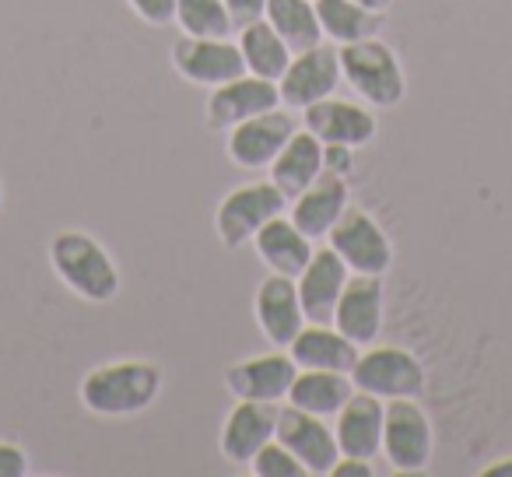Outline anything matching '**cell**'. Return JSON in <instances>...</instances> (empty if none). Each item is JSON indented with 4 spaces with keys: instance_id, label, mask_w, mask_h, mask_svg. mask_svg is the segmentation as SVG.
Masks as SVG:
<instances>
[{
    "instance_id": "15",
    "label": "cell",
    "mask_w": 512,
    "mask_h": 477,
    "mask_svg": "<svg viewBox=\"0 0 512 477\" xmlns=\"http://www.w3.org/2000/svg\"><path fill=\"white\" fill-rule=\"evenodd\" d=\"M295 376H299V365L292 362V355L285 348H278V351H267V355H253L235 362L225 372V390L235 400L281 404V400H288Z\"/></svg>"
},
{
    "instance_id": "10",
    "label": "cell",
    "mask_w": 512,
    "mask_h": 477,
    "mask_svg": "<svg viewBox=\"0 0 512 477\" xmlns=\"http://www.w3.org/2000/svg\"><path fill=\"white\" fill-rule=\"evenodd\" d=\"M274 439L285 442L295 453V460L316 477H330L334 463L341 460V446H337V435L327 425V418L302 411V407H278V432H274Z\"/></svg>"
},
{
    "instance_id": "14",
    "label": "cell",
    "mask_w": 512,
    "mask_h": 477,
    "mask_svg": "<svg viewBox=\"0 0 512 477\" xmlns=\"http://www.w3.org/2000/svg\"><path fill=\"white\" fill-rule=\"evenodd\" d=\"M386 288L376 274H351L334 309V327L358 348H369L383 334Z\"/></svg>"
},
{
    "instance_id": "12",
    "label": "cell",
    "mask_w": 512,
    "mask_h": 477,
    "mask_svg": "<svg viewBox=\"0 0 512 477\" xmlns=\"http://www.w3.org/2000/svg\"><path fill=\"white\" fill-rule=\"evenodd\" d=\"M278 106H281L278 81H264L256 78V74H239V78L211 88V95L204 102V123L207 130L228 134L235 123L249 120V116L271 113Z\"/></svg>"
},
{
    "instance_id": "8",
    "label": "cell",
    "mask_w": 512,
    "mask_h": 477,
    "mask_svg": "<svg viewBox=\"0 0 512 477\" xmlns=\"http://www.w3.org/2000/svg\"><path fill=\"white\" fill-rule=\"evenodd\" d=\"M341 50L334 43L323 39L320 46H309V50L295 53L288 71L281 74L278 92L281 106L285 109H306L320 99H330L341 85Z\"/></svg>"
},
{
    "instance_id": "23",
    "label": "cell",
    "mask_w": 512,
    "mask_h": 477,
    "mask_svg": "<svg viewBox=\"0 0 512 477\" xmlns=\"http://www.w3.org/2000/svg\"><path fill=\"white\" fill-rule=\"evenodd\" d=\"M271 183L278 186L281 193L292 204L306 186L316 183V176L323 172V141L316 134H309L306 127H299L292 137L285 141V148L278 151V158L271 162Z\"/></svg>"
},
{
    "instance_id": "11",
    "label": "cell",
    "mask_w": 512,
    "mask_h": 477,
    "mask_svg": "<svg viewBox=\"0 0 512 477\" xmlns=\"http://www.w3.org/2000/svg\"><path fill=\"white\" fill-rule=\"evenodd\" d=\"M169 60L179 78H186L190 85H200V88H218V85H225V81L246 74L239 43H235L232 36L228 39L183 36L172 43Z\"/></svg>"
},
{
    "instance_id": "4",
    "label": "cell",
    "mask_w": 512,
    "mask_h": 477,
    "mask_svg": "<svg viewBox=\"0 0 512 477\" xmlns=\"http://www.w3.org/2000/svg\"><path fill=\"white\" fill-rule=\"evenodd\" d=\"M351 383L355 390L372 393L379 400H400V397H421L428 386L425 362L414 351L400 348V344H369L358 355L355 369H351Z\"/></svg>"
},
{
    "instance_id": "3",
    "label": "cell",
    "mask_w": 512,
    "mask_h": 477,
    "mask_svg": "<svg viewBox=\"0 0 512 477\" xmlns=\"http://www.w3.org/2000/svg\"><path fill=\"white\" fill-rule=\"evenodd\" d=\"M341 50V78L355 95H362L372 109H393L404 102L407 78L400 57L379 36L362 43L337 46Z\"/></svg>"
},
{
    "instance_id": "29",
    "label": "cell",
    "mask_w": 512,
    "mask_h": 477,
    "mask_svg": "<svg viewBox=\"0 0 512 477\" xmlns=\"http://www.w3.org/2000/svg\"><path fill=\"white\" fill-rule=\"evenodd\" d=\"M249 474L253 477H309V470L295 460V453L285 442L271 439L253 460H249Z\"/></svg>"
},
{
    "instance_id": "33",
    "label": "cell",
    "mask_w": 512,
    "mask_h": 477,
    "mask_svg": "<svg viewBox=\"0 0 512 477\" xmlns=\"http://www.w3.org/2000/svg\"><path fill=\"white\" fill-rule=\"evenodd\" d=\"M225 8L235 29H246V25L260 22L267 15V0H225Z\"/></svg>"
},
{
    "instance_id": "25",
    "label": "cell",
    "mask_w": 512,
    "mask_h": 477,
    "mask_svg": "<svg viewBox=\"0 0 512 477\" xmlns=\"http://www.w3.org/2000/svg\"><path fill=\"white\" fill-rule=\"evenodd\" d=\"M316 15H320L323 39H330L334 46L362 43L383 32L386 15L383 11H369L355 0H313Z\"/></svg>"
},
{
    "instance_id": "30",
    "label": "cell",
    "mask_w": 512,
    "mask_h": 477,
    "mask_svg": "<svg viewBox=\"0 0 512 477\" xmlns=\"http://www.w3.org/2000/svg\"><path fill=\"white\" fill-rule=\"evenodd\" d=\"M130 11L151 29H165L176 22V0H127Z\"/></svg>"
},
{
    "instance_id": "20",
    "label": "cell",
    "mask_w": 512,
    "mask_h": 477,
    "mask_svg": "<svg viewBox=\"0 0 512 477\" xmlns=\"http://www.w3.org/2000/svg\"><path fill=\"white\" fill-rule=\"evenodd\" d=\"M383 411H386V400L362 390L351 393L348 404L337 411V425H334L341 456L376 460L383 453Z\"/></svg>"
},
{
    "instance_id": "24",
    "label": "cell",
    "mask_w": 512,
    "mask_h": 477,
    "mask_svg": "<svg viewBox=\"0 0 512 477\" xmlns=\"http://www.w3.org/2000/svg\"><path fill=\"white\" fill-rule=\"evenodd\" d=\"M351 393H355V383L348 372L299 369V376L292 379V390H288V404L320 414V418H337V411L348 404Z\"/></svg>"
},
{
    "instance_id": "1",
    "label": "cell",
    "mask_w": 512,
    "mask_h": 477,
    "mask_svg": "<svg viewBox=\"0 0 512 477\" xmlns=\"http://www.w3.org/2000/svg\"><path fill=\"white\" fill-rule=\"evenodd\" d=\"M162 369L144 358L106 362L92 369L78 386L81 407L99 418H130L141 414L162 397Z\"/></svg>"
},
{
    "instance_id": "28",
    "label": "cell",
    "mask_w": 512,
    "mask_h": 477,
    "mask_svg": "<svg viewBox=\"0 0 512 477\" xmlns=\"http://www.w3.org/2000/svg\"><path fill=\"white\" fill-rule=\"evenodd\" d=\"M176 25L197 39H228L235 32L225 0H176Z\"/></svg>"
},
{
    "instance_id": "16",
    "label": "cell",
    "mask_w": 512,
    "mask_h": 477,
    "mask_svg": "<svg viewBox=\"0 0 512 477\" xmlns=\"http://www.w3.org/2000/svg\"><path fill=\"white\" fill-rule=\"evenodd\" d=\"M302 127L316 134L323 144H344V148H365L376 137L379 123L372 116L369 102H351V99H320L313 106L302 109Z\"/></svg>"
},
{
    "instance_id": "27",
    "label": "cell",
    "mask_w": 512,
    "mask_h": 477,
    "mask_svg": "<svg viewBox=\"0 0 512 477\" xmlns=\"http://www.w3.org/2000/svg\"><path fill=\"white\" fill-rule=\"evenodd\" d=\"M267 22L274 25L292 53H302L309 46L323 43L320 15H316L313 0H267Z\"/></svg>"
},
{
    "instance_id": "21",
    "label": "cell",
    "mask_w": 512,
    "mask_h": 477,
    "mask_svg": "<svg viewBox=\"0 0 512 477\" xmlns=\"http://www.w3.org/2000/svg\"><path fill=\"white\" fill-rule=\"evenodd\" d=\"M249 246L256 250V257H260V264H264L267 271L285 274V278H299L302 267L309 264V257H313V250H316L313 239L288 218V211L267 221V225L253 235Z\"/></svg>"
},
{
    "instance_id": "18",
    "label": "cell",
    "mask_w": 512,
    "mask_h": 477,
    "mask_svg": "<svg viewBox=\"0 0 512 477\" xmlns=\"http://www.w3.org/2000/svg\"><path fill=\"white\" fill-rule=\"evenodd\" d=\"M348 278H351L348 264H344L330 246L313 250L309 264L302 267V274L295 278V288H299V299H302V309H306L309 323H334L337 299H341Z\"/></svg>"
},
{
    "instance_id": "7",
    "label": "cell",
    "mask_w": 512,
    "mask_h": 477,
    "mask_svg": "<svg viewBox=\"0 0 512 477\" xmlns=\"http://www.w3.org/2000/svg\"><path fill=\"white\" fill-rule=\"evenodd\" d=\"M327 246L348 264L351 274H376L383 278L393 267V243L386 228L365 207H348L327 235Z\"/></svg>"
},
{
    "instance_id": "36",
    "label": "cell",
    "mask_w": 512,
    "mask_h": 477,
    "mask_svg": "<svg viewBox=\"0 0 512 477\" xmlns=\"http://www.w3.org/2000/svg\"><path fill=\"white\" fill-rule=\"evenodd\" d=\"M355 4H362V8H369V11H390L393 8V0H355Z\"/></svg>"
},
{
    "instance_id": "5",
    "label": "cell",
    "mask_w": 512,
    "mask_h": 477,
    "mask_svg": "<svg viewBox=\"0 0 512 477\" xmlns=\"http://www.w3.org/2000/svg\"><path fill=\"white\" fill-rule=\"evenodd\" d=\"M288 211V197L271 183V179H256V183L235 186L225 193L214 211V228L225 250H242L253 243V235L271 218Z\"/></svg>"
},
{
    "instance_id": "2",
    "label": "cell",
    "mask_w": 512,
    "mask_h": 477,
    "mask_svg": "<svg viewBox=\"0 0 512 477\" xmlns=\"http://www.w3.org/2000/svg\"><path fill=\"white\" fill-rule=\"evenodd\" d=\"M50 267L78 299L106 306L120 295V267L106 246L88 232L67 228L50 239Z\"/></svg>"
},
{
    "instance_id": "19",
    "label": "cell",
    "mask_w": 512,
    "mask_h": 477,
    "mask_svg": "<svg viewBox=\"0 0 512 477\" xmlns=\"http://www.w3.org/2000/svg\"><path fill=\"white\" fill-rule=\"evenodd\" d=\"M351 207V186L344 176L334 172H320L313 186L299 193V197L288 204V218L309 235V239H327L330 228L341 221V214Z\"/></svg>"
},
{
    "instance_id": "17",
    "label": "cell",
    "mask_w": 512,
    "mask_h": 477,
    "mask_svg": "<svg viewBox=\"0 0 512 477\" xmlns=\"http://www.w3.org/2000/svg\"><path fill=\"white\" fill-rule=\"evenodd\" d=\"M274 432H278V404L239 400V404L228 411L225 425H221L218 449L228 463L249 467V460L274 439Z\"/></svg>"
},
{
    "instance_id": "35",
    "label": "cell",
    "mask_w": 512,
    "mask_h": 477,
    "mask_svg": "<svg viewBox=\"0 0 512 477\" xmlns=\"http://www.w3.org/2000/svg\"><path fill=\"white\" fill-rule=\"evenodd\" d=\"M481 477H512V456H502V460L481 467Z\"/></svg>"
},
{
    "instance_id": "32",
    "label": "cell",
    "mask_w": 512,
    "mask_h": 477,
    "mask_svg": "<svg viewBox=\"0 0 512 477\" xmlns=\"http://www.w3.org/2000/svg\"><path fill=\"white\" fill-rule=\"evenodd\" d=\"M323 172H334V176L351 179L355 176V148H344V144H323Z\"/></svg>"
},
{
    "instance_id": "9",
    "label": "cell",
    "mask_w": 512,
    "mask_h": 477,
    "mask_svg": "<svg viewBox=\"0 0 512 477\" xmlns=\"http://www.w3.org/2000/svg\"><path fill=\"white\" fill-rule=\"evenodd\" d=\"M295 130H299V123L288 116L285 106L271 109V113L249 116V120L235 123L225 134V155L235 169H246V172L271 169V162L278 158V151L285 148V141Z\"/></svg>"
},
{
    "instance_id": "22",
    "label": "cell",
    "mask_w": 512,
    "mask_h": 477,
    "mask_svg": "<svg viewBox=\"0 0 512 477\" xmlns=\"http://www.w3.org/2000/svg\"><path fill=\"white\" fill-rule=\"evenodd\" d=\"M288 355L299 369H327V372H348L355 369L362 348L351 344L334 323H306L299 330L292 344H288Z\"/></svg>"
},
{
    "instance_id": "34",
    "label": "cell",
    "mask_w": 512,
    "mask_h": 477,
    "mask_svg": "<svg viewBox=\"0 0 512 477\" xmlns=\"http://www.w3.org/2000/svg\"><path fill=\"white\" fill-rule=\"evenodd\" d=\"M372 460H358V456H341L330 470V477H372Z\"/></svg>"
},
{
    "instance_id": "6",
    "label": "cell",
    "mask_w": 512,
    "mask_h": 477,
    "mask_svg": "<svg viewBox=\"0 0 512 477\" xmlns=\"http://www.w3.org/2000/svg\"><path fill=\"white\" fill-rule=\"evenodd\" d=\"M435 432L418 397L386 400L383 411V456L397 474H421L432 463Z\"/></svg>"
},
{
    "instance_id": "31",
    "label": "cell",
    "mask_w": 512,
    "mask_h": 477,
    "mask_svg": "<svg viewBox=\"0 0 512 477\" xmlns=\"http://www.w3.org/2000/svg\"><path fill=\"white\" fill-rule=\"evenodd\" d=\"M32 460L18 442L0 439V477H29Z\"/></svg>"
},
{
    "instance_id": "13",
    "label": "cell",
    "mask_w": 512,
    "mask_h": 477,
    "mask_svg": "<svg viewBox=\"0 0 512 477\" xmlns=\"http://www.w3.org/2000/svg\"><path fill=\"white\" fill-rule=\"evenodd\" d=\"M253 316L260 334L267 337L271 348H285L299 337V330L306 327V309H302L299 288H295V278H285V274H271L256 285L253 295Z\"/></svg>"
},
{
    "instance_id": "37",
    "label": "cell",
    "mask_w": 512,
    "mask_h": 477,
    "mask_svg": "<svg viewBox=\"0 0 512 477\" xmlns=\"http://www.w3.org/2000/svg\"><path fill=\"white\" fill-rule=\"evenodd\" d=\"M0 204H4V183H0Z\"/></svg>"
},
{
    "instance_id": "26",
    "label": "cell",
    "mask_w": 512,
    "mask_h": 477,
    "mask_svg": "<svg viewBox=\"0 0 512 477\" xmlns=\"http://www.w3.org/2000/svg\"><path fill=\"white\" fill-rule=\"evenodd\" d=\"M235 43H239L246 74H256V78H264V81H281V74L288 71V64H292V57H295L267 18L239 29V39H235Z\"/></svg>"
}]
</instances>
